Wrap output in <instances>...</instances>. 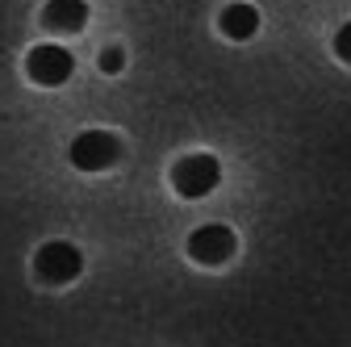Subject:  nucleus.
Returning <instances> with one entry per match:
<instances>
[{"mask_svg":"<svg viewBox=\"0 0 351 347\" xmlns=\"http://www.w3.org/2000/svg\"><path fill=\"white\" fill-rule=\"evenodd\" d=\"M67 159L80 171H105V167H113L121 159V143H117V134H109V130H84V134L71 139Z\"/></svg>","mask_w":351,"mask_h":347,"instance_id":"obj_2","label":"nucleus"},{"mask_svg":"<svg viewBox=\"0 0 351 347\" xmlns=\"http://www.w3.org/2000/svg\"><path fill=\"white\" fill-rule=\"evenodd\" d=\"M121 67H125V51H121V47H105V51H101V71L117 75Z\"/></svg>","mask_w":351,"mask_h":347,"instance_id":"obj_8","label":"nucleus"},{"mask_svg":"<svg viewBox=\"0 0 351 347\" xmlns=\"http://www.w3.org/2000/svg\"><path fill=\"white\" fill-rule=\"evenodd\" d=\"M42 25H47L51 34H80L88 25V5L84 0H47Z\"/></svg>","mask_w":351,"mask_h":347,"instance_id":"obj_6","label":"nucleus"},{"mask_svg":"<svg viewBox=\"0 0 351 347\" xmlns=\"http://www.w3.org/2000/svg\"><path fill=\"white\" fill-rule=\"evenodd\" d=\"M75 71V59L67 47H55V42H42V47H34L25 55V75L34 84H42V88H59L63 80H71Z\"/></svg>","mask_w":351,"mask_h":347,"instance_id":"obj_4","label":"nucleus"},{"mask_svg":"<svg viewBox=\"0 0 351 347\" xmlns=\"http://www.w3.org/2000/svg\"><path fill=\"white\" fill-rule=\"evenodd\" d=\"M34 272H38V280H47V285H71L84 272V255H80V247L59 243V239L42 243L38 255H34Z\"/></svg>","mask_w":351,"mask_h":347,"instance_id":"obj_3","label":"nucleus"},{"mask_svg":"<svg viewBox=\"0 0 351 347\" xmlns=\"http://www.w3.org/2000/svg\"><path fill=\"white\" fill-rule=\"evenodd\" d=\"M217 25H222L226 38L247 42V38H255V29H259V13H255V5H243V0H239V5H226V9H222Z\"/></svg>","mask_w":351,"mask_h":347,"instance_id":"obj_7","label":"nucleus"},{"mask_svg":"<svg viewBox=\"0 0 351 347\" xmlns=\"http://www.w3.org/2000/svg\"><path fill=\"white\" fill-rule=\"evenodd\" d=\"M234 251H239V239H234V230L222 226V222H209V226H201V230L189 235V255L197 259V264H205V268L226 264Z\"/></svg>","mask_w":351,"mask_h":347,"instance_id":"obj_5","label":"nucleus"},{"mask_svg":"<svg viewBox=\"0 0 351 347\" xmlns=\"http://www.w3.org/2000/svg\"><path fill=\"white\" fill-rule=\"evenodd\" d=\"M217 180H222V163H217L213 155L197 151V155H184L180 163L171 167V189L189 197V201H201L217 189Z\"/></svg>","mask_w":351,"mask_h":347,"instance_id":"obj_1","label":"nucleus"},{"mask_svg":"<svg viewBox=\"0 0 351 347\" xmlns=\"http://www.w3.org/2000/svg\"><path fill=\"white\" fill-rule=\"evenodd\" d=\"M335 55H339L343 63H351V21L339 25V34H335Z\"/></svg>","mask_w":351,"mask_h":347,"instance_id":"obj_9","label":"nucleus"}]
</instances>
